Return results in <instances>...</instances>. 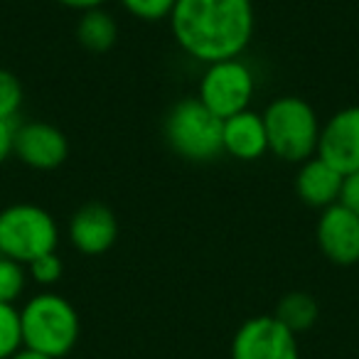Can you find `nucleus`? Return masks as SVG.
Listing matches in <instances>:
<instances>
[{"label":"nucleus","mask_w":359,"mask_h":359,"mask_svg":"<svg viewBox=\"0 0 359 359\" xmlns=\"http://www.w3.org/2000/svg\"><path fill=\"white\" fill-rule=\"evenodd\" d=\"M177 47L202 65L236 60L254 37V0H177L170 13Z\"/></svg>","instance_id":"obj_1"},{"label":"nucleus","mask_w":359,"mask_h":359,"mask_svg":"<svg viewBox=\"0 0 359 359\" xmlns=\"http://www.w3.org/2000/svg\"><path fill=\"white\" fill-rule=\"evenodd\" d=\"M22 347L47 357L65 359L76 347L81 323L76 308L60 293H37L22 305Z\"/></svg>","instance_id":"obj_2"},{"label":"nucleus","mask_w":359,"mask_h":359,"mask_svg":"<svg viewBox=\"0 0 359 359\" xmlns=\"http://www.w3.org/2000/svg\"><path fill=\"white\" fill-rule=\"evenodd\" d=\"M269 150L285 163H305L318 155L320 121L315 109L300 96H280L264 114Z\"/></svg>","instance_id":"obj_3"},{"label":"nucleus","mask_w":359,"mask_h":359,"mask_svg":"<svg viewBox=\"0 0 359 359\" xmlns=\"http://www.w3.org/2000/svg\"><path fill=\"white\" fill-rule=\"evenodd\" d=\"M222 123L197 96L182 99L165 116V140L175 155L190 163H212L222 150Z\"/></svg>","instance_id":"obj_4"},{"label":"nucleus","mask_w":359,"mask_h":359,"mask_svg":"<svg viewBox=\"0 0 359 359\" xmlns=\"http://www.w3.org/2000/svg\"><path fill=\"white\" fill-rule=\"evenodd\" d=\"M60 229L55 217L37 205H13L0 212V254L18 264L57 251Z\"/></svg>","instance_id":"obj_5"},{"label":"nucleus","mask_w":359,"mask_h":359,"mask_svg":"<svg viewBox=\"0 0 359 359\" xmlns=\"http://www.w3.org/2000/svg\"><path fill=\"white\" fill-rule=\"evenodd\" d=\"M256 91V76L244 60H224L207 65L200 79V94L197 99L217 116L226 121L231 116L249 109Z\"/></svg>","instance_id":"obj_6"},{"label":"nucleus","mask_w":359,"mask_h":359,"mask_svg":"<svg viewBox=\"0 0 359 359\" xmlns=\"http://www.w3.org/2000/svg\"><path fill=\"white\" fill-rule=\"evenodd\" d=\"M231 359H300L298 334L273 315H256L239 325L231 337Z\"/></svg>","instance_id":"obj_7"},{"label":"nucleus","mask_w":359,"mask_h":359,"mask_svg":"<svg viewBox=\"0 0 359 359\" xmlns=\"http://www.w3.org/2000/svg\"><path fill=\"white\" fill-rule=\"evenodd\" d=\"M318 158L347 177L359 170V106H347L320 128Z\"/></svg>","instance_id":"obj_8"},{"label":"nucleus","mask_w":359,"mask_h":359,"mask_svg":"<svg viewBox=\"0 0 359 359\" xmlns=\"http://www.w3.org/2000/svg\"><path fill=\"white\" fill-rule=\"evenodd\" d=\"M318 246L337 266L359 264V215H354L344 202L323 210L315 226Z\"/></svg>","instance_id":"obj_9"},{"label":"nucleus","mask_w":359,"mask_h":359,"mask_svg":"<svg viewBox=\"0 0 359 359\" xmlns=\"http://www.w3.org/2000/svg\"><path fill=\"white\" fill-rule=\"evenodd\" d=\"M15 155L32 170H55L69 155V143L57 126L30 121L18 126Z\"/></svg>","instance_id":"obj_10"},{"label":"nucleus","mask_w":359,"mask_h":359,"mask_svg":"<svg viewBox=\"0 0 359 359\" xmlns=\"http://www.w3.org/2000/svg\"><path fill=\"white\" fill-rule=\"evenodd\" d=\"M118 239V219L101 202L79 207L69 222V241L79 254L101 256Z\"/></svg>","instance_id":"obj_11"},{"label":"nucleus","mask_w":359,"mask_h":359,"mask_svg":"<svg viewBox=\"0 0 359 359\" xmlns=\"http://www.w3.org/2000/svg\"><path fill=\"white\" fill-rule=\"evenodd\" d=\"M344 175L334 170L323 158H310L300 163L298 177H295V192L308 207L315 210H327L342 200Z\"/></svg>","instance_id":"obj_12"},{"label":"nucleus","mask_w":359,"mask_h":359,"mask_svg":"<svg viewBox=\"0 0 359 359\" xmlns=\"http://www.w3.org/2000/svg\"><path fill=\"white\" fill-rule=\"evenodd\" d=\"M222 150L241 163L259 160L269 150L264 116L256 111H241L222 123Z\"/></svg>","instance_id":"obj_13"},{"label":"nucleus","mask_w":359,"mask_h":359,"mask_svg":"<svg viewBox=\"0 0 359 359\" xmlns=\"http://www.w3.org/2000/svg\"><path fill=\"white\" fill-rule=\"evenodd\" d=\"M76 40L81 42V47H86L89 52H109L118 40V25H116L114 15L106 11H89L81 15L79 25H76Z\"/></svg>","instance_id":"obj_14"},{"label":"nucleus","mask_w":359,"mask_h":359,"mask_svg":"<svg viewBox=\"0 0 359 359\" xmlns=\"http://www.w3.org/2000/svg\"><path fill=\"white\" fill-rule=\"evenodd\" d=\"M318 315H320L318 300L310 293L293 290V293L283 295V298L278 300L273 318L278 320V323H283L293 334H300V332H308V330L318 323Z\"/></svg>","instance_id":"obj_15"},{"label":"nucleus","mask_w":359,"mask_h":359,"mask_svg":"<svg viewBox=\"0 0 359 359\" xmlns=\"http://www.w3.org/2000/svg\"><path fill=\"white\" fill-rule=\"evenodd\" d=\"M22 349L20 310L11 303H0V359H13Z\"/></svg>","instance_id":"obj_16"},{"label":"nucleus","mask_w":359,"mask_h":359,"mask_svg":"<svg viewBox=\"0 0 359 359\" xmlns=\"http://www.w3.org/2000/svg\"><path fill=\"white\" fill-rule=\"evenodd\" d=\"M27 266L18 261L0 256V303L15 305V300L25 293L27 288Z\"/></svg>","instance_id":"obj_17"},{"label":"nucleus","mask_w":359,"mask_h":359,"mask_svg":"<svg viewBox=\"0 0 359 359\" xmlns=\"http://www.w3.org/2000/svg\"><path fill=\"white\" fill-rule=\"evenodd\" d=\"M22 106V84L13 72L0 69V118L15 121Z\"/></svg>","instance_id":"obj_18"},{"label":"nucleus","mask_w":359,"mask_h":359,"mask_svg":"<svg viewBox=\"0 0 359 359\" xmlns=\"http://www.w3.org/2000/svg\"><path fill=\"white\" fill-rule=\"evenodd\" d=\"M175 3L177 0H121V6L126 8V13H130L133 18L145 22H158L170 18Z\"/></svg>","instance_id":"obj_19"},{"label":"nucleus","mask_w":359,"mask_h":359,"mask_svg":"<svg viewBox=\"0 0 359 359\" xmlns=\"http://www.w3.org/2000/svg\"><path fill=\"white\" fill-rule=\"evenodd\" d=\"M62 273H65V264H62L57 251L45 254L32 261V264H27V276H30L37 285H55L57 280L62 278Z\"/></svg>","instance_id":"obj_20"},{"label":"nucleus","mask_w":359,"mask_h":359,"mask_svg":"<svg viewBox=\"0 0 359 359\" xmlns=\"http://www.w3.org/2000/svg\"><path fill=\"white\" fill-rule=\"evenodd\" d=\"M15 121L0 118V165L6 163L11 155H15Z\"/></svg>","instance_id":"obj_21"},{"label":"nucleus","mask_w":359,"mask_h":359,"mask_svg":"<svg viewBox=\"0 0 359 359\" xmlns=\"http://www.w3.org/2000/svg\"><path fill=\"white\" fill-rule=\"evenodd\" d=\"M354 215H359V170L354 175L344 177V190H342V200Z\"/></svg>","instance_id":"obj_22"},{"label":"nucleus","mask_w":359,"mask_h":359,"mask_svg":"<svg viewBox=\"0 0 359 359\" xmlns=\"http://www.w3.org/2000/svg\"><path fill=\"white\" fill-rule=\"evenodd\" d=\"M57 3H62L65 8H72V11L89 13V11H99L106 0H57Z\"/></svg>","instance_id":"obj_23"},{"label":"nucleus","mask_w":359,"mask_h":359,"mask_svg":"<svg viewBox=\"0 0 359 359\" xmlns=\"http://www.w3.org/2000/svg\"><path fill=\"white\" fill-rule=\"evenodd\" d=\"M13 359H55V357H47V354H40V352H32V349H25L22 347L20 352L15 354Z\"/></svg>","instance_id":"obj_24"},{"label":"nucleus","mask_w":359,"mask_h":359,"mask_svg":"<svg viewBox=\"0 0 359 359\" xmlns=\"http://www.w3.org/2000/svg\"><path fill=\"white\" fill-rule=\"evenodd\" d=\"M0 256H3V254H0Z\"/></svg>","instance_id":"obj_25"}]
</instances>
